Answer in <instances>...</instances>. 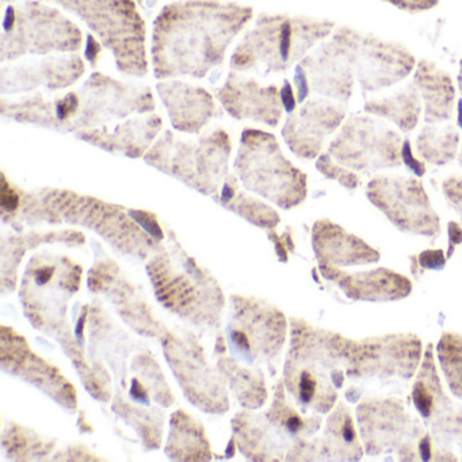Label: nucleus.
<instances>
[{"label":"nucleus","mask_w":462,"mask_h":462,"mask_svg":"<svg viewBox=\"0 0 462 462\" xmlns=\"http://www.w3.org/2000/svg\"><path fill=\"white\" fill-rule=\"evenodd\" d=\"M253 9L218 0H186L162 10L153 25V75L158 80L204 79L226 60Z\"/></svg>","instance_id":"obj_1"},{"label":"nucleus","mask_w":462,"mask_h":462,"mask_svg":"<svg viewBox=\"0 0 462 462\" xmlns=\"http://www.w3.org/2000/svg\"><path fill=\"white\" fill-rule=\"evenodd\" d=\"M299 64L310 91L347 104L356 82L365 93L392 88L415 69L416 59L399 42L339 26Z\"/></svg>","instance_id":"obj_2"},{"label":"nucleus","mask_w":462,"mask_h":462,"mask_svg":"<svg viewBox=\"0 0 462 462\" xmlns=\"http://www.w3.org/2000/svg\"><path fill=\"white\" fill-rule=\"evenodd\" d=\"M153 110L155 101L148 86L123 82L102 72L91 74L82 88L52 99L36 93L18 99L4 97L0 102V112L7 120L75 134Z\"/></svg>","instance_id":"obj_3"},{"label":"nucleus","mask_w":462,"mask_h":462,"mask_svg":"<svg viewBox=\"0 0 462 462\" xmlns=\"http://www.w3.org/2000/svg\"><path fill=\"white\" fill-rule=\"evenodd\" d=\"M334 31L335 23L329 20L263 14L237 45L229 66L240 74H281L304 60Z\"/></svg>","instance_id":"obj_4"},{"label":"nucleus","mask_w":462,"mask_h":462,"mask_svg":"<svg viewBox=\"0 0 462 462\" xmlns=\"http://www.w3.org/2000/svg\"><path fill=\"white\" fill-rule=\"evenodd\" d=\"M231 150V137L223 128L212 129L197 140H182L167 131L145 153V162L202 194L216 197L229 177Z\"/></svg>","instance_id":"obj_5"},{"label":"nucleus","mask_w":462,"mask_h":462,"mask_svg":"<svg viewBox=\"0 0 462 462\" xmlns=\"http://www.w3.org/2000/svg\"><path fill=\"white\" fill-rule=\"evenodd\" d=\"M25 207L31 213L42 210V215L34 223L66 221L88 226L126 254L145 255L152 245L150 237L120 208L91 197L66 190H42L26 197Z\"/></svg>","instance_id":"obj_6"},{"label":"nucleus","mask_w":462,"mask_h":462,"mask_svg":"<svg viewBox=\"0 0 462 462\" xmlns=\"http://www.w3.org/2000/svg\"><path fill=\"white\" fill-rule=\"evenodd\" d=\"M235 170L248 190L291 209L307 197V175L281 151L274 134L245 128L240 136Z\"/></svg>","instance_id":"obj_7"},{"label":"nucleus","mask_w":462,"mask_h":462,"mask_svg":"<svg viewBox=\"0 0 462 462\" xmlns=\"http://www.w3.org/2000/svg\"><path fill=\"white\" fill-rule=\"evenodd\" d=\"M80 18L112 52L118 71L148 74L145 23L134 0H52Z\"/></svg>","instance_id":"obj_8"},{"label":"nucleus","mask_w":462,"mask_h":462,"mask_svg":"<svg viewBox=\"0 0 462 462\" xmlns=\"http://www.w3.org/2000/svg\"><path fill=\"white\" fill-rule=\"evenodd\" d=\"M300 328L302 335L294 337L286 364V383L300 402L326 413L337 400L331 380L342 385L331 369L347 362V339L312 327Z\"/></svg>","instance_id":"obj_9"},{"label":"nucleus","mask_w":462,"mask_h":462,"mask_svg":"<svg viewBox=\"0 0 462 462\" xmlns=\"http://www.w3.org/2000/svg\"><path fill=\"white\" fill-rule=\"evenodd\" d=\"M0 47L4 64L28 55L75 53L82 47V33L58 10L28 0L6 7Z\"/></svg>","instance_id":"obj_10"},{"label":"nucleus","mask_w":462,"mask_h":462,"mask_svg":"<svg viewBox=\"0 0 462 462\" xmlns=\"http://www.w3.org/2000/svg\"><path fill=\"white\" fill-rule=\"evenodd\" d=\"M402 136L383 121L367 116H351L329 143L328 153L342 166L369 174L399 167L402 162Z\"/></svg>","instance_id":"obj_11"},{"label":"nucleus","mask_w":462,"mask_h":462,"mask_svg":"<svg viewBox=\"0 0 462 462\" xmlns=\"http://www.w3.org/2000/svg\"><path fill=\"white\" fill-rule=\"evenodd\" d=\"M366 194L400 231L432 240L440 234L439 216L432 209L423 185L415 178L378 175L370 180Z\"/></svg>","instance_id":"obj_12"},{"label":"nucleus","mask_w":462,"mask_h":462,"mask_svg":"<svg viewBox=\"0 0 462 462\" xmlns=\"http://www.w3.org/2000/svg\"><path fill=\"white\" fill-rule=\"evenodd\" d=\"M356 412L367 453L378 456L394 450L402 458L415 456L413 445L419 440L416 434L421 432V427L405 413L399 400H366Z\"/></svg>","instance_id":"obj_13"},{"label":"nucleus","mask_w":462,"mask_h":462,"mask_svg":"<svg viewBox=\"0 0 462 462\" xmlns=\"http://www.w3.org/2000/svg\"><path fill=\"white\" fill-rule=\"evenodd\" d=\"M86 74L85 61L75 53L47 56L42 60L12 64L0 69L2 96L33 93L45 88L55 93L74 86Z\"/></svg>","instance_id":"obj_14"},{"label":"nucleus","mask_w":462,"mask_h":462,"mask_svg":"<svg viewBox=\"0 0 462 462\" xmlns=\"http://www.w3.org/2000/svg\"><path fill=\"white\" fill-rule=\"evenodd\" d=\"M345 107L329 99H310L286 118L282 137L289 150L301 159L319 158L327 140L339 131Z\"/></svg>","instance_id":"obj_15"},{"label":"nucleus","mask_w":462,"mask_h":462,"mask_svg":"<svg viewBox=\"0 0 462 462\" xmlns=\"http://www.w3.org/2000/svg\"><path fill=\"white\" fill-rule=\"evenodd\" d=\"M215 96L221 107L237 121H254L275 128L285 112L277 86H262L254 78L236 71L229 72Z\"/></svg>","instance_id":"obj_16"},{"label":"nucleus","mask_w":462,"mask_h":462,"mask_svg":"<svg viewBox=\"0 0 462 462\" xmlns=\"http://www.w3.org/2000/svg\"><path fill=\"white\" fill-rule=\"evenodd\" d=\"M229 339L232 350L248 362L275 356L285 339L282 313L261 304H237L229 327Z\"/></svg>","instance_id":"obj_17"},{"label":"nucleus","mask_w":462,"mask_h":462,"mask_svg":"<svg viewBox=\"0 0 462 462\" xmlns=\"http://www.w3.org/2000/svg\"><path fill=\"white\" fill-rule=\"evenodd\" d=\"M347 362H350L347 374L350 377L359 375H377L391 372L393 374L411 377L415 372L419 358L399 356L402 354L420 353V342L415 337L408 335H391V337H370V339L353 342L347 339Z\"/></svg>","instance_id":"obj_18"},{"label":"nucleus","mask_w":462,"mask_h":462,"mask_svg":"<svg viewBox=\"0 0 462 462\" xmlns=\"http://www.w3.org/2000/svg\"><path fill=\"white\" fill-rule=\"evenodd\" d=\"M156 90L175 131L199 134L213 120L223 116V110L207 88L180 79H167L161 80Z\"/></svg>","instance_id":"obj_19"},{"label":"nucleus","mask_w":462,"mask_h":462,"mask_svg":"<svg viewBox=\"0 0 462 462\" xmlns=\"http://www.w3.org/2000/svg\"><path fill=\"white\" fill-rule=\"evenodd\" d=\"M412 397L416 410L430 423L435 435L442 434V437L462 442V408L451 404L443 393L432 359L431 346L426 351L420 373L413 383Z\"/></svg>","instance_id":"obj_20"},{"label":"nucleus","mask_w":462,"mask_h":462,"mask_svg":"<svg viewBox=\"0 0 462 462\" xmlns=\"http://www.w3.org/2000/svg\"><path fill=\"white\" fill-rule=\"evenodd\" d=\"M163 120L155 113L139 115L129 118L124 123L110 128L91 129L75 134L78 139L90 143L112 153H123L128 158H140L152 148L153 143L159 139Z\"/></svg>","instance_id":"obj_21"},{"label":"nucleus","mask_w":462,"mask_h":462,"mask_svg":"<svg viewBox=\"0 0 462 462\" xmlns=\"http://www.w3.org/2000/svg\"><path fill=\"white\" fill-rule=\"evenodd\" d=\"M312 242L320 264L354 266L375 263L380 259L375 248L327 218L316 221Z\"/></svg>","instance_id":"obj_22"},{"label":"nucleus","mask_w":462,"mask_h":462,"mask_svg":"<svg viewBox=\"0 0 462 462\" xmlns=\"http://www.w3.org/2000/svg\"><path fill=\"white\" fill-rule=\"evenodd\" d=\"M324 277L334 281L348 297L365 301H389L408 296L411 283L407 278L392 270H370L367 273L342 272L329 264H320Z\"/></svg>","instance_id":"obj_23"},{"label":"nucleus","mask_w":462,"mask_h":462,"mask_svg":"<svg viewBox=\"0 0 462 462\" xmlns=\"http://www.w3.org/2000/svg\"><path fill=\"white\" fill-rule=\"evenodd\" d=\"M412 83L423 99L426 124L437 125L451 120L456 105V88L448 72L438 69L431 60L423 59L416 63Z\"/></svg>","instance_id":"obj_24"},{"label":"nucleus","mask_w":462,"mask_h":462,"mask_svg":"<svg viewBox=\"0 0 462 462\" xmlns=\"http://www.w3.org/2000/svg\"><path fill=\"white\" fill-rule=\"evenodd\" d=\"M364 110L375 117L392 121L402 134H411L418 126L421 113V97L413 83L383 99H370Z\"/></svg>","instance_id":"obj_25"},{"label":"nucleus","mask_w":462,"mask_h":462,"mask_svg":"<svg viewBox=\"0 0 462 462\" xmlns=\"http://www.w3.org/2000/svg\"><path fill=\"white\" fill-rule=\"evenodd\" d=\"M221 205L234 210L237 215L251 221L262 228H274L280 224V216L272 208L258 201L254 197L242 193L237 189V182L232 175L226 178L220 193L216 196Z\"/></svg>","instance_id":"obj_26"},{"label":"nucleus","mask_w":462,"mask_h":462,"mask_svg":"<svg viewBox=\"0 0 462 462\" xmlns=\"http://www.w3.org/2000/svg\"><path fill=\"white\" fill-rule=\"evenodd\" d=\"M459 134L456 126L437 128L427 124L416 137V152L435 166H445L453 161L458 151Z\"/></svg>","instance_id":"obj_27"},{"label":"nucleus","mask_w":462,"mask_h":462,"mask_svg":"<svg viewBox=\"0 0 462 462\" xmlns=\"http://www.w3.org/2000/svg\"><path fill=\"white\" fill-rule=\"evenodd\" d=\"M327 431V445L331 448L329 457L337 456V459H356L362 456V448L354 430L353 418L345 405H339L332 413Z\"/></svg>","instance_id":"obj_28"},{"label":"nucleus","mask_w":462,"mask_h":462,"mask_svg":"<svg viewBox=\"0 0 462 462\" xmlns=\"http://www.w3.org/2000/svg\"><path fill=\"white\" fill-rule=\"evenodd\" d=\"M438 356L451 392L462 399V337L445 334L438 345Z\"/></svg>","instance_id":"obj_29"},{"label":"nucleus","mask_w":462,"mask_h":462,"mask_svg":"<svg viewBox=\"0 0 462 462\" xmlns=\"http://www.w3.org/2000/svg\"><path fill=\"white\" fill-rule=\"evenodd\" d=\"M316 167L319 171L324 175V177L329 178V180H337L340 185L345 186L348 190H356L361 186V178L358 174L353 172V170L347 169V167L342 166V164L335 162L334 159L329 156V153H321L316 162Z\"/></svg>","instance_id":"obj_30"},{"label":"nucleus","mask_w":462,"mask_h":462,"mask_svg":"<svg viewBox=\"0 0 462 462\" xmlns=\"http://www.w3.org/2000/svg\"><path fill=\"white\" fill-rule=\"evenodd\" d=\"M443 194L448 204L461 216L462 218V177L453 175L446 178L442 183Z\"/></svg>","instance_id":"obj_31"},{"label":"nucleus","mask_w":462,"mask_h":462,"mask_svg":"<svg viewBox=\"0 0 462 462\" xmlns=\"http://www.w3.org/2000/svg\"><path fill=\"white\" fill-rule=\"evenodd\" d=\"M0 197H2L0 202H2L4 217H6L7 215L13 216L20 210L21 204H23V197L12 185H9L5 175L4 182H2V196Z\"/></svg>","instance_id":"obj_32"},{"label":"nucleus","mask_w":462,"mask_h":462,"mask_svg":"<svg viewBox=\"0 0 462 462\" xmlns=\"http://www.w3.org/2000/svg\"><path fill=\"white\" fill-rule=\"evenodd\" d=\"M386 2L393 5L397 9L410 13L427 12L439 4V0H386Z\"/></svg>","instance_id":"obj_33"},{"label":"nucleus","mask_w":462,"mask_h":462,"mask_svg":"<svg viewBox=\"0 0 462 462\" xmlns=\"http://www.w3.org/2000/svg\"><path fill=\"white\" fill-rule=\"evenodd\" d=\"M418 263L420 264L423 269L439 270L445 266V256H443V253L440 250L423 251V253L418 256Z\"/></svg>","instance_id":"obj_34"},{"label":"nucleus","mask_w":462,"mask_h":462,"mask_svg":"<svg viewBox=\"0 0 462 462\" xmlns=\"http://www.w3.org/2000/svg\"><path fill=\"white\" fill-rule=\"evenodd\" d=\"M402 162H405V164L410 166V169L412 170L416 175L421 177V175L426 172V167H424V163H421V162H419L418 159L413 158L412 150H411V143L408 139L402 142Z\"/></svg>","instance_id":"obj_35"},{"label":"nucleus","mask_w":462,"mask_h":462,"mask_svg":"<svg viewBox=\"0 0 462 462\" xmlns=\"http://www.w3.org/2000/svg\"><path fill=\"white\" fill-rule=\"evenodd\" d=\"M281 99H282L283 109L288 115H291L299 105L297 104V97H294L293 88H291L288 80H285L282 88H281Z\"/></svg>","instance_id":"obj_36"},{"label":"nucleus","mask_w":462,"mask_h":462,"mask_svg":"<svg viewBox=\"0 0 462 462\" xmlns=\"http://www.w3.org/2000/svg\"><path fill=\"white\" fill-rule=\"evenodd\" d=\"M462 243V226L456 221L448 223V256L453 255L457 245Z\"/></svg>","instance_id":"obj_37"},{"label":"nucleus","mask_w":462,"mask_h":462,"mask_svg":"<svg viewBox=\"0 0 462 462\" xmlns=\"http://www.w3.org/2000/svg\"><path fill=\"white\" fill-rule=\"evenodd\" d=\"M99 55H101V47L98 42H96L91 34L88 36V48H86V59L91 66L96 67L97 61L99 60Z\"/></svg>","instance_id":"obj_38"},{"label":"nucleus","mask_w":462,"mask_h":462,"mask_svg":"<svg viewBox=\"0 0 462 462\" xmlns=\"http://www.w3.org/2000/svg\"><path fill=\"white\" fill-rule=\"evenodd\" d=\"M458 86H459V90H461V98L458 99V104H457V113H458V126L462 132V77H461V75H459V77H458ZM458 162H459V166L462 167V148H461V152H459V155H458Z\"/></svg>","instance_id":"obj_39"},{"label":"nucleus","mask_w":462,"mask_h":462,"mask_svg":"<svg viewBox=\"0 0 462 462\" xmlns=\"http://www.w3.org/2000/svg\"><path fill=\"white\" fill-rule=\"evenodd\" d=\"M459 75L462 77V59L461 61H459Z\"/></svg>","instance_id":"obj_40"},{"label":"nucleus","mask_w":462,"mask_h":462,"mask_svg":"<svg viewBox=\"0 0 462 462\" xmlns=\"http://www.w3.org/2000/svg\"><path fill=\"white\" fill-rule=\"evenodd\" d=\"M2 2H4V4H6L7 0H2ZM10 2H13V0H10Z\"/></svg>","instance_id":"obj_41"}]
</instances>
